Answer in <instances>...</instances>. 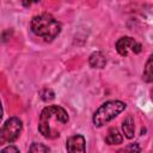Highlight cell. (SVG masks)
I'll return each instance as SVG.
<instances>
[{"label":"cell","instance_id":"cell-6","mask_svg":"<svg viewBox=\"0 0 153 153\" xmlns=\"http://www.w3.org/2000/svg\"><path fill=\"white\" fill-rule=\"evenodd\" d=\"M66 149L68 152H85V137L80 134H75L67 139Z\"/></svg>","mask_w":153,"mask_h":153},{"label":"cell","instance_id":"cell-7","mask_svg":"<svg viewBox=\"0 0 153 153\" xmlns=\"http://www.w3.org/2000/svg\"><path fill=\"white\" fill-rule=\"evenodd\" d=\"M88 63L92 68H104L106 65V56L102 51H94L90 55Z\"/></svg>","mask_w":153,"mask_h":153},{"label":"cell","instance_id":"cell-1","mask_svg":"<svg viewBox=\"0 0 153 153\" xmlns=\"http://www.w3.org/2000/svg\"><path fill=\"white\" fill-rule=\"evenodd\" d=\"M68 122L67 111L60 105H49L44 108L39 115V133L47 139H55L60 135L57 123L66 124Z\"/></svg>","mask_w":153,"mask_h":153},{"label":"cell","instance_id":"cell-2","mask_svg":"<svg viewBox=\"0 0 153 153\" xmlns=\"http://www.w3.org/2000/svg\"><path fill=\"white\" fill-rule=\"evenodd\" d=\"M30 27L36 36L42 37L47 42H51L61 31V24L51 14L48 13L35 16L31 19Z\"/></svg>","mask_w":153,"mask_h":153},{"label":"cell","instance_id":"cell-5","mask_svg":"<svg viewBox=\"0 0 153 153\" xmlns=\"http://www.w3.org/2000/svg\"><path fill=\"white\" fill-rule=\"evenodd\" d=\"M142 47L139 42H136L134 38L124 36L121 37L117 42H116V50L121 56H127L129 54V51H133L134 54H139L141 51Z\"/></svg>","mask_w":153,"mask_h":153},{"label":"cell","instance_id":"cell-14","mask_svg":"<svg viewBox=\"0 0 153 153\" xmlns=\"http://www.w3.org/2000/svg\"><path fill=\"white\" fill-rule=\"evenodd\" d=\"M123 151H136V152H140L141 148L137 146V143H131V145H129L128 147H126Z\"/></svg>","mask_w":153,"mask_h":153},{"label":"cell","instance_id":"cell-11","mask_svg":"<svg viewBox=\"0 0 153 153\" xmlns=\"http://www.w3.org/2000/svg\"><path fill=\"white\" fill-rule=\"evenodd\" d=\"M39 96H41V98L44 100V102H48V100H53L54 98H55V93H54V91L51 90V88H43L41 92H39Z\"/></svg>","mask_w":153,"mask_h":153},{"label":"cell","instance_id":"cell-10","mask_svg":"<svg viewBox=\"0 0 153 153\" xmlns=\"http://www.w3.org/2000/svg\"><path fill=\"white\" fill-rule=\"evenodd\" d=\"M142 80L146 82H152L153 81V55L148 57L146 61L143 73H142Z\"/></svg>","mask_w":153,"mask_h":153},{"label":"cell","instance_id":"cell-16","mask_svg":"<svg viewBox=\"0 0 153 153\" xmlns=\"http://www.w3.org/2000/svg\"><path fill=\"white\" fill-rule=\"evenodd\" d=\"M30 1H31V2H38L39 0H30Z\"/></svg>","mask_w":153,"mask_h":153},{"label":"cell","instance_id":"cell-3","mask_svg":"<svg viewBox=\"0 0 153 153\" xmlns=\"http://www.w3.org/2000/svg\"><path fill=\"white\" fill-rule=\"evenodd\" d=\"M127 108L126 103L121 100H109L102 104L93 114L92 122L94 127L100 128L111 120H114L116 116H118L124 109Z\"/></svg>","mask_w":153,"mask_h":153},{"label":"cell","instance_id":"cell-9","mask_svg":"<svg viewBox=\"0 0 153 153\" xmlns=\"http://www.w3.org/2000/svg\"><path fill=\"white\" fill-rule=\"evenodd\" d=\"M122 130L123 134L127 139H133L134 137V130H135V124H134V118L129 115L124 118L122 122Z\"/></svg>","mask_w":153,"mask_h":153},{"label":"cell","instance_id":"cell-8","mask_svg":"<svg viewBox=\"0 0 153 153\" xmlns=\"http://www.w3.org/2000/svg\"><path fill=\"white\" fill-rule=\"evenodd\" d=\"M105 142L108 145H120L123 142V136L117 128H110L105 136Z\"/></svg>","mask_w":153,"mask_h":153},{"label":"cell","instance_id":"cell-4","mask_svg":"<svg viewBox=\"0 0 153 153\" xmlns=\"http://www.w3.org/2000/svg\"><path fill=\"white\" fill-rule=\"evenodd\" d=\"M22 129H23V124H22V121L18 117L8 118L1 128L0 142L1 143H5V142L11 143V142L16 141L19 137V135L22 133Z\"/></svg>","mask_w":153,"mask_h":153},{"label":"cell","instance_id":"cell-12","mask_svg":"<svg viewBox=\"0 0 153 153\" xmlns=\"http://www.w3.org/2000/svg\"><path fill=\"white\" fill-rule=\"evenodd\" d=\"M31 153H41V152H49L50 151V148L48 147V146H45V145H43V143H32L31 145V147H30V149H29Z\"/></svg>","mask_w":153,"mask_h":153},{"label":"cell","instance_id":"cell-13","mask_svg":"<svg viewBox=\"0 0 153 153\" xmlns=\"http://www.w3.org/2000/svg\"><path fill=\"white\" fill-rule=\"evenodd\" d=\"M18 152H19V148L16 146H7L1 149V153H18Z\"/></svg>","mask_w":153,"mask_h":153},{"label":"cell","instance_id":"cell-15","mask_svg":"<svg viewBox=\"0 0 153 153\" xmlns=\"http://www.w3.org/2000/svg\"><path fill=\"white\" fill-rule=\"evenodd\" d=\"M23 4H24V6H30L31 1L30 0H23Z\"/></svg>","mask_w":153,"mask_h":153}]
</instances>
